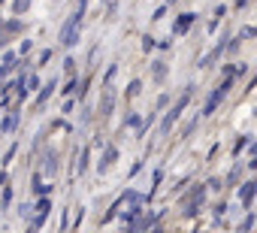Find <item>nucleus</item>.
Instances as JSON below:
<instances>
[{
  "label": "nucleus",
  "mask_w": 257,
  "mask_h": 233,
  "mask_svg": "<svg viewBox=\"0 0 257 233\" xmlns=\"http://www.w3.org/2000/svg\"><path fill=\"white\" fill-rule=\"evenodd\" d=\"M28 4H31V0H16V13H25V10H28Z\"/></svg>",
  "instance_id": "0eeeda50"
},
{
  "label": "nucleus",
  "mask_w": 257,
  "mask_h": 233,
  "mask_svg": "<svg viewBox=\"0 0 257 233\" xmlns=\"http://www.w3.org/2000/svg\"><path fill=\"white\" fill-rule=\"evenodd\" d=\"M254 188H257V185H248V188H242V200H251V194H254Z\"/></svg>",
  "instance_id": "423d86ee"
},
{
  "label": "nucleus",
  "mask_w": 257,
  "mask_h": 233,
  "mask_svg": "<svg viewBox=\"0 0 257 233\" xmlns=\"http://www.w3.org/2000/svg\"><path fill=\"white\" fill-rule=\"evenodd\" d=\"M191 22H194L191 16H185V19H179V25H176V31H188V28H191Z\"/></svg>",
  "instance_id": "39448f33"
},
{
  "label": "nucleus",
  "mask_w": 257,
  "mask_h": 233,
  "mask_svg": "<svg viewBox=\"0 0 257 233\" xmlns=\"http://www.w3.org/2000/svg\"><path fill=\"white\" fill-rule=\"evenodd\" d=\"M227 88H230V82H224V85H218V88H215V94H212V97L206 100V109H203L206 115H209V112H215V106H218V103L224 100V94H227Z\"/></svg>",
  "instance_id": "f03ea898"
},
{
  "label": "nucleus",
  "mask_w": 257,
  "mask_h": 233,
  "mask_svg": "<svg viewBox=\"0 0 257 233\" xmlns=\"http://www.w3.org/2000/svg\"><path fill=\"white\" fill-rule=\"evenodd\" d=\"M115 155H118V152H115V149H109V152L103 155V161H100V170H106V167H109V161H115Z\"/></svg>",
  "instance_id": "20e7f679"
},
{
  "label": "nucleus",
  "mask_w": 257,
  "mask_h": 233,
  "mask_svg": "<svg viewBox=\"0 0 257 233\" xmlns=\"http://www.w3.org/2000/svg\"><path fill=\"white\" fill-rule=\"evenodd\" d=\"M188 97H191V94H185V100H179V103H176V109H173V112H170V115H167V119H164V125H161V134H167V131H170V128H173V122H176V119H179V112H182V109H185V103H188Z\"/></svg>",
  "instance_id": "7ed1b4c3"
},
{
  "label": "nucleus",
  "mask_w": 257,
  "mask_h": 233,
  "mask_svg": "<svg viewBox=\"0 0 257 233\" xmlns=\"http://www.w3.org/2000/svg\"><path fill=\"white\" fill-rule=\"evenodd\" d=\"M79 25H82V13H76V16H70V22L64 25V31H61V37H64V43H67V46H73V43L79 40Z\"/></svg>",
  "instance_id": "f257e3e1"
}]
</instances>
